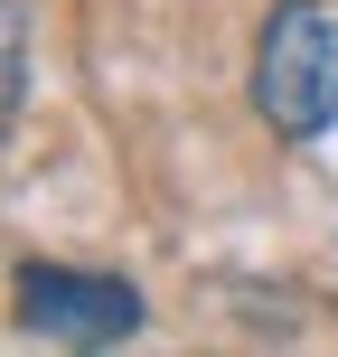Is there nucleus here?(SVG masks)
I'll use <instances>...</instances> for the list:
<instances>
[{
    "label": "nucleus",
    "instance_id": "f257e3e1",
    "mask_svg": "<svg viewBox=\"0 0 338 357\" xmlns=\"http://www.w3.org/2000/svg\"><path fill=\"white\" fill-rule=\"evenodd\" d=\"M254 113L282 142L338 123V0H282L254 38Z\"/></svg>",
    "mask_w": 338,
    "mask_h": 357
},
{
    "label": "nucleus",
    "instance_id": "f03ea898",
    "mask_svg": "<svg viewBox=\"0 0 338 357\" xmlns=\"http://www.w3.org/2000/svg\"><path fill=\"white\" fill-rule=\"evenodd\" d=\"M19 320L38 339H66V348H104L141 329V291L113 282V273H66V264H29L19 273Z\"/></svg>",
    "mask_w": 338,
    "mask_h": 357
},
{
    "label": "nucleus",
    "instance_id": "7ed1b4c3",
    "mask_svg": "<svg viewBox=\"0 0 338 357\" xmlns=\"http://www.w3.org/2000/svg\"><path fill=\"white\" fill-rule=\"evenodd\" d=\"M19 85H29V19H19V0H0V132L19 113Z\"/></svg>",
    "mask_w": 338,
    "mask_h": 357
}]
</instances>
